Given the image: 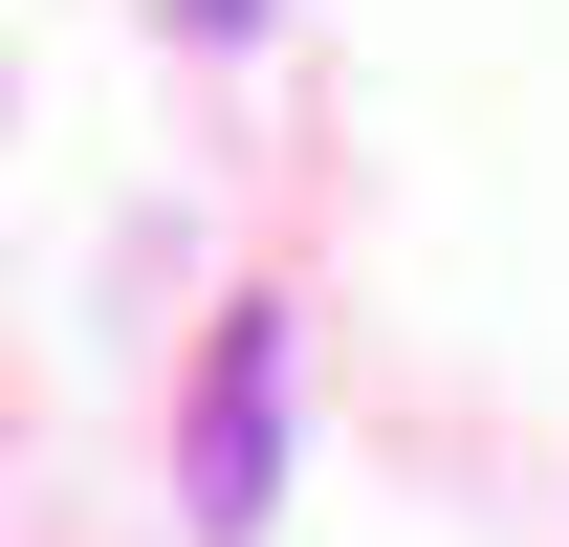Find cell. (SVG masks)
Masks as SVG:
<instances>
[{"label":"cell","instance_id":"1","mask_svg":"<svg viewBox=\"0 0 569 547\" xmlns=\"http://www.w3.org/2000/svg\"><path fill=\"white\" fill-rule=\"evenodd\" d=\"M284 307H219V350H198V438H176V526L198 547H263V504H284Z\"/></svg>","mask_w":569,"mask_h":547}]
</instances>
